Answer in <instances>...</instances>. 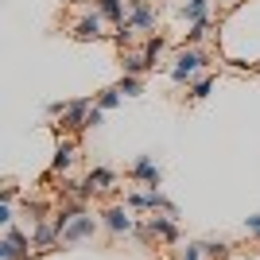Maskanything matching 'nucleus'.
Masks as SVG:
<instances>
[{
	"label": "nucleus",
	"mask_w": 260,
	"mask_h": 260,
	"mask_svg": "<svg viewBox=\"0 0 260 260\" xmlns=\"http://www.w3.org/2000/svg\"><path fill=\"white\" fill-rule=\"evenodd\" d=\"M132 237L140 241V245H152V241H163V245H175L179 241V217L171 214H152L148 221L132 229Z\"/></svg>",
	"instance_id": "nucleus-1"
},
{
	"label": "nucleus",
	"mask_w": 260,
	"mask_h": 260,
	"mask_svg": "<svg viewBox=\"0 0 260 260\" xmlns=\"http://www.w3.org/2000/svg\"><path fill=\"white\" fill-rule=\"evenodd\" d=\"M31 237L23 233L16 221L4 225V241H0V260H31Z\"/></svg>",
	"instance_id": "nucleus-2"
},
{
	"label": "nucleus",
	"mask_w": 260,
	"mask_h": 260,
	"mask_svg": "<svg viewBox=\"0 0 260 260\" xmlns=\"http://www.w3.org/2000/svg\"><path fill=\"white\" fill-rule=\"evenodd\" d=\"M128 179H132V183L152 186V190H159V183H163V167L152 159V155H136V163L128 167Z\"/></svg>",
	"instance_id": "nucleus-3"
},
{
	"label": "nucleus",
	"mask_w": 260,
	"mask_h": 260,
	"mask_svg": "<svg viewBox=\"0 0 260 260\" xmlns=\"http://www.w3.org/2000/svg\"><path fill=\"white\" fill-rule=\"evenodd\" d=\"M202 66H206V54L202 51H179L175 54V66H171V78L175 82H190Z\"/></svg>",
	"instance_id": "nucleus-4"
},
{
	"label": "nucleus",
	"mask_w": 260,
	"mask_h": 260,
	"mask_svg": "<svg viewBox=\"0 0 260 260\" xmlns=\"http://www.w3.org/2000/svg\"><path fill=\"white\" fill-rule=\"evenodd\" d=\"M93 233H98V217L82 210V214H74V221L62 229V245H78V241L93 237Z\"/></svg>",
	"instance_id": "nucleus-5"
},
{
	"label": "nucleus",
	"mask_w": 260,
	"mask_h": 260,
	"mask_svg": "<svg viewBox=\"0 0 260 260\" xmlns=\"http://www.w3.org/2000/svg\"><path fill=\"white\" fill-rule=\"evenodd\" d=\"M89 109H93V101H86V98H82V101H70L58 128H62V132H82V128H89Z\"/></svg>",
	"instance_id": "nucleus-6"
},
{
	"label": "nucleus",
	"mask_w": 260,
	"mask_h": 260,
	"mask_svg": "<svg viewBox=\"0 0 260 260\" xmlns=\"http://www.w3.org/2000/svg\"><path fill=\"white\" fill-rule=\"evenodd\" d=\"M101 217H105V229H109V233H117V237H120V233H132V229H136V217H132L128 206H109Z\"/></svg>",
	"instance_id": "nucleus-7"
},
{
	"label": "nucleus",
	"mask_w": 260,
	"mask_h": 260,
	"mask_svg": "<svg viewBox=\"0 0 260 260\" xmlns=\"http://www.w3.org/2000/svg\"><path fill=\"white\" fill-rule=\"evenodd\" d=\"M128 27H140V31H152L155 27V8L148 0H128Z\"/></svg>",
	"instance_id": "nucleus-8"
},
{
	"label": "nucleus",
	"mask_w": 260,
	"mask_h": 260,
	"mask_svg": "<svg viewBox=\"0 0 260 260\" xmlns=\"http://www.w3.org/2000/svg\"><path fill=\"white\" fill-rule=\"evenodd\" d=\"M31 245H35V249H39V252L54 249V245H62V233H58V225H54V221H35Z\"/></svg>",
	"instance_id": "nucleus-9"
},
{
	"label": "nucleus",
	"mask_w": 260,
	"mask_h": 260,
	"mask_svg": "<svg viewBox=\"0 0 260 260\" xmlns=\"http://www.w3.org/2000/svg\"><path fill=\"white\" fill-rule=\"evenodd\" d=\"M101 23H105V16L101 12H89L86 20H78V27H74V39H101Z\"/></svg>",
	"instance_id": "nucleus-10"
},
{
	"label": "nucleus",
	"mask_w": 260,
	"mask_h": 260,
	"mask_svg": "<svg viewBox=\"0 0 260 260\" xmlns=\"http://www.w3.org/2000/svg\"><path fill=\"white\" fill-rule=\"evenodd\" d=\"M70 163H74V140H70V136H62V140H58V148H54V159H51V175L66 171Z\"/></svg>",
	"instance_id": "nucleus-11"
},
{
	"label": "nucleus",
	"mask_w": 260,
	"mask_h": 260,
	"mask_svg": "<svg viewBox=\"0 0 260 260\" xmlns=\"http://www.w3.org/2000/svg\"><path fill=\"white\" fill-rule=\"evenodd\" d=\"M98 12L105 16L109 23H117V27H120L124 20H128V16H124V4H120V0H98Z\"/></svg>",
	"instance_id": "nucleus-12"
},
{
	"label": "nucleus",
	"mask_w": 260,
	"mask_h": 260,
	"mask_svg": "<svg viewBox=\"0 0 260 260\" xmlns=\"http://www.w3.org/2000/svg\"><path fill=\"white\" fill-rule=\"evenodd\" d=\"M120 70H124V74H132V78H140L144 70H152V62L144 58V51H140V54H124V58H120Z\"/></svg>",
	"instance_id": "nucleus-13"
},
{
	"label": "nucleus",
	"mask_w": 260,
	"mask_h": 260,
	"mask_svg": "<svg viewBox=\"0 0 260 260\" xmlns=\"http://www.w3.org/2000/svg\"><path fill=\"white\" fill-rule=\"evenodd\" d=\"M206 12H210V0H186L183 16H186V20H190V23H198V20H210Z\"/></svg>",
	"instance_id": "nucleus-14"
},
{
	"label": "nucleus",
	"mask_w": 260,
	"mask_h": 260,
	"mask_svg": "<svg viewBox=\"0 0 260 260\" xmlns=\"http://www.w3.org/2000/svg\"><path fill=\"white\" fill-rule=\"evenodd\" d=\"M120 98H124V93H120L117 86H113V89H101V93H98V109H105V113H109V109L120 105Z\"/></svg>",
	"instance_id": "nucleus-15"
},
{
	"label": "nucleus",
	"mask_w": 260,
	"mask_h": 260,
	"mask_svg": "<svg viewBox=\"0 0 260 260\" xmlns=\"http://www.w3.org/2000/svg\"><path fill=\"white\" fill-rule=\"evenodd\" d=\"M117 89L124 93V98H140V93H144L140 78H132V74H124V78H120V82H117Z\"/></svg>",
	"instance_id": "nucleus-16"
},
{
	"label": "nucleus",
	"mask_w": 260,
	"mask_h": 260,
	"mask_svg": "<svg viewBox=\"0 0 260 260\" xmlns=\"http://www.w3.org/2000/svg\"><path fill=\"white\" fill-rule=\"evenodd\" d=\"M202 252H206V260H221L229 256V245L225 241H202Z\"/></svg>",
	"instance_id": "nucleus-17"
},
{
	"label": "nucleus",
	"mask_w": 260,
	"mask_h": 260,
	"mask_svg": "<svg viewBox=\"0 0 260 260\" xmlns=\"http://www.w3.org/2000/svg\"><path fill=\"white\" fill-rule=\"evenodd\" d=\"M210 89H214V78H198L194 86H190V101H202V98H210Z\"/></svg>",
	"instance_id": "nucleus-18"
},
{
	"label": "nucleus",
	"mask_w": 260,
	"mask_h": 260,
	"mask_svg": "<svg viewBox=\"0 0 260 260\" xmlns=\"http://www.w3.org/2000/svg\"><path fill=\"white\" fill-rule=\"evenodd\" d=\"M159 51H163V35H152L148 43H144V58L155 66V58H159Z\"/></svg>",
	"instance_id": "nucleus-19"
},
{
	"label": "nucleus",
	"mask_w": 260,
	"mask_h": 260,
	"mask_svg": "<svg viewBox=\"0 0 260 260\" xmlns=\"http://www.w3.org/2000/svg\"><path fill=\"white\" fill-rule=\"evenodd\" d=\"M206 31H210V20L190 23V31H186V43H198V39H206Z\"/></svg>",
	"instance_id": "nucleus-20"
},
{
	"label": "nucleus",
	"mask_w": 260,
	"mask_h": 260,
	"mask_svg": "<svg viewBox=\"0 0 260 260\" xmlns=\"http://www.w3.org/2000/svg\"><path fill=\"white\" fill-rule=\"evenodd\" d=\"M179 260H206V252H202V241H190V245L183 249V256H179Z\"/></svg>",
	"instance_id": "nucleus-21"
},
{
	"label": "nucleus",
	"mask_w": 260,
	"mask_h": 260,
	"mask_svg": "<svg viewBox=\"0 0 260 260\" xmlns=\"http://www.w3.org/2000/svg\"><path fill=\"white\" fill-rule=\"evenodd\" d=\"M245 233H249V237H260V214H249V217H245Z\"/></svg>",
	"instance_id": "nucleus-22"
},
{
	"label": "nucleus",
	"mask_w": 260,
	"mask_h": 260,
	"mask_svg": "<svg viewBox=\"0 0 260 260\" xmlns=\"http://www.w3.org/2000/svg\"><path fill=\"white\" fill-rule=\"evenodd\" d=\"M101 120H105V109H98V105H93V109H89V128H98Z\"/></svg>",
	"instance_id": "nucleus-23"
},
{
	"label": "nucleus",
	"mask_w": 260,
	"mask_h": 260,
	"mask_svg": "<svg viewBox=\"0 0 260 260\" xmlns=\"http://www.w3.org/2000/svg\"><path fill=\"white\" fill-rule=\"evenodd\" d=\"M0 225H12V202H0Z\"/></svg>",
	"instance_id": "nucleus-24"
},
{
	"label": "nucleus",
	"mask_w": 260,
	"mask_h": 260,
	"mask_svg": "<svg viewBox=\"0 0 260 260\" xmlns=\"http://www.w3.org/2000/svg\"><path fill=\"white\" fill-rule=\"evenodd\" d=\"M252 70H256V74H260V62H252Z\"/></svg>",
	"instance_id": "nucleus-25"
}]
</instances>
